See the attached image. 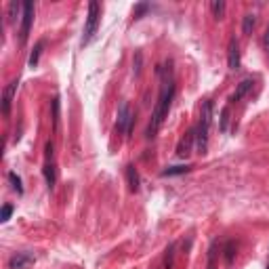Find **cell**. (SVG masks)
I'll use <instances>...</instances> for the list:
<instances>
[{
    "label": "cell",
    "instance_id": "5",
    "mask_svg": "<svg viewBox=\"0 0 269 269\" xmlns=\"http://www.w3.org/2000/svg\"><path fill=\"white\" fill-rule=\"evenodd\" d=\"M133 124H134V114L131 112L129 103L122 101L118 108V120H116V131L118 133H127V137H131L133 133Z\"/></svg>",
    "mask_w": 269,
    "mask_h": 269
},
{
    "label": "cell",
    "instance_id": "20",
    "mask_svg": "<svg viewBox=\"0 0 269 269\" xmlns=\"http://www.w3.org/2000/svg\"><path fill=\"white\" fill-rule=\"evenodd\" d=\"M255 25H257V17L255 15H244V21H242V32L248 36V34H253V30H255Z\"/></svg>",
    "mask_w": 269,
    "mask_h": 269
},
{
    "label": "cell",
    "instance_id": "25",
    "mask_svg": "<svg viewBox=\"0 0 269 269\" xmlns=\"http://www.w3.org/2000/svg\"><path fill=\"white\" fill-rule=\"evenodd\" d=\"M145 11H149V4H145V2H143V4H137V6H134V19H139Z\"/></svg>",
    "mask_w": 269,
    "mask_h": 269
},
{
    "label": "cell",
    "instance_id": "3",
    "mask_svg": "<svg viewBox=\"0 0 269 269\" xmlns=\"http://www.w3.org/2000/svg\"><path fill=\"white\" fill-rule=\"evenodd\" d=\"M99 21H101V4L99 2H89V15H86V23H84V32H82V46H89L93 42L95 34L99 30Z\"/></svg>",
    "mask_w": 269,
    "mask_h": 269
},
{
    "label": "cell",
    "instance_id": "16",
    "mask_svg": "<svg viewBox=\"0 0 269 269\" xmlns=\"http://www.w3.org/2000/svg\"><path fill=\"white\" fill-rule=\"evenodd\" d=\"M44 40H38L36 42V46H34V51L30 53V59H27V65L30 67H36L38 65V61H40V55H42V49H44Z\"/></svg>",
    "mask_w": 269,
    "mask_h": 269
},
{
    "label": "cell",
    "instance_id": "6",
    "mask_svg": "<svg viewBox=\"0 0 269 269\" xmlns=\"http://www.w3.org/2000/svg\"><path fill=\"white\" fill-rule=\"evenodd\" d=\"M34 23V2H23V15H21V27H19V42L25 44Z\"/></svg>",
    "mask_w": 269,
    "mask_h": 269
},
{
    "label": "cell",
    "instance_id": "13",
    "mask_svg": "<svg viewBox=\"0 0 269 269\" xmlns=\"http://www.w3.org/2000/svg\"><path fill=\"white\" fill-rule=\"evenodd\" d=\"M51 112H53V131L59 133V122H61V101H59V97H53Z\"/></svg>",
    "mask_w": 269,
    "mask_h": 269
},
{
    "label": "cell",
    "instance_id": "17",
    "mask_svg": "<svg viewBox=\"0 0 269 269\" xmlns=\"http://www.w3.org/2000/svg\"><path fill=\"white\" fill-rule=\"evenodd\" d=\"M229 114H232V105H225V108L221 110V118H219V131L221 133H227V129H229Z\"/></svg>",
    "mask_w": 269,
    "mask_h": 269
},
{
    "label": "cell",
    "instance_id": "1",
    "mask_svg": "<svg viewBox=\"0 0 269 269\" xmlns=\"http://www.w3.org/2000/svg\"><path fill=\"white\" fill-rule=\"evenodd\" d=\"M158 76L162 78V89L158 95V101L153 105V112H151V120H149V127H147V139H153L156 133L160 131L162 122L166 120L168 116V110H170V103L175 99V80H172V74H170V63L168 65H160L158 67Z\"/></svg>",
    "mask_w": 269,
    "mask_h": 269
},
{
    "label": "cell",
    "instance_id": "9",
    "mask_svg": "<svg viewBox=\"0 0 269 269\" xmlns=\"http://www.w3.org/2000/svg\"><path fill=\"white\" fill-rule=\"evenodd\" d=\"M196 145V131L191 129L185 133V137L179 141V145H177V156L179 158H187L189 153H191V147Z\"/></svg>",
    "mask_w": 269,
    "mask_h": 269
},
{
    "label": "cell",
    "instance_id": "8",
    "mask_svg": "<svg viewBox=\"0 0 269 269\" xmlns=\"http://www.w3.org/2000/svg\"><path fill=\"white\" fill-rule=\"evenodd\" d=\"M17 86H19V80H11L6 84V89L2 91V116H8L11 114V105H13V97L17 93Z\"/></svg>",
    "mask_w": 269,
    "mask_h": 269
},
{
    "label": "cell",
    "instance_id": "21",
    "mask_svg": "<svg viewBox=\"0 0 269 269\" xmlns=\"http://www.w3.org/2000/svg\"><path fill=\"white\" fill-rule=\"evenodd\" d=\"M175 248H177V244H170L164 251V269H172V263H175Z\"/></svg>",
    "mask_w": 269,
    "mask_h": 269
},
{
    "label": "cell",
    "instance_id": "26",
    "mask_svg": "<svg viewBox=\"0 0 269 269\" xmlns=\"http://www.w3.org/2000/svg\"><path fill=\"white\" fill-rule=\"evenodd\" d=\"M141 59H143V55L141 53H137V55H134V76H139L141 74Z\"/></svg>",
    "mask_w": 269,
    "mask_h": 269
},
{
    "label": "cell",
    "instance_id": "19",
    "mask_svg": "<svg viewBox=\"0 0 269 269\" xmlns=\"http://www.w3.org/2000/svg\"><path fill=\"white\" fill-rule=\"evenodd\" d=\"M225 8H227V4L223 2V0H215V2H210V11H213L215 19H223Z\"/></svg>",
    "mask_w": 269,
    "mask_h": 269
},
{
    "label": "cell",
    "instance_id": "23",
    "mask_svg": "<svg viewBox=\"0 0 269 269\" xmlns=\"http://www.w3.org/2000/svg\"><path fill=\"white\" fill-rule=\"evenodd\" d=\"M208 269H217V242H213L208 248Z\"/></svg>",
    "mask_w": 269,
    "mask_h": 269
},
{
    "label": "cell",
    "instance_id": "10",
    "mask_svg": "<svg viewBox=\"0 0 269 269\" xmlns=\"http://www.w3.org/2000/svg\"><path fill=\"white\" fill-rule=\"evenodd\" d=\"M34 263V255L32 253H17L8 259V269H25L27 265Z\"/></svg>",
    "mask_w": 269,
    "mask_h": 269
},
{
    "label": "cell",
    "instance_id": "14",
    "mask_svg": "<svg viewBox=\"0 0 269 269\" xmlns=\"http://www.w3.org/2000/svg\"><path fill=\"white\" fill-rule=\"evenodd\" d=\"M191 166L189 164H179V166H166L164 170L160 172V177H179V175H185L189 172Z\"/></svg>",
    "mask_w": 269,
    "mask_h": 269
},
{
    "label": "cell",
    "instance_id": "12",
    "mask_svg": "<svg viewBox=\"0 0 269 269\" xmlns=\"http://www.w3.org/2000/svg\"><path fill=\"white\" fill-rule=\"evenodd\" d=\"M124 172H127L129 189H131V191H139V189H141V179H139V172H137V168H134V164H129Z\"/></svg>",
    "mask_w": 269,
    "mask_h": 269
},
{
    "label": "cell",
    "instance_id": "11",
    "mask_svg": "<svg viewBox=\"0 0 269 269\" xmlns=\"http://www.w3.org/2000/svg\"><path fill=\"white\" fill-rule=\"evenodd\" d=\"M253 78H244L242 82H240L238 84V89L234 91V95H232V103H236V101H242L244 97H246V95L248 93H251V89H253Z\"/></svg>",
    "mask_w": 269,
    "mask_h": 269
},
{
    "label": "cell",
    "instance_id": "7",
    "mask_svg": "<svg viewBox=\"0 0 269 269\" xmlns=\"http://www.w3.org/2000/svg\"><path fill=\"white\" fill-rule=\"evenodd\" d=\"M227 65H229V70H232V72L240 70V42H238V38H229V44H227Z\"/></svg>",
    "mask_w": 269,
    "mask_h": 269
},
{
    "label": "cell",
    "instance_id": "15",
    "mask_svg": "<svg viewBox=\"0 0 269 269\" xmlns=\"http://www.w3.org/2000/svg\"><path fill=\"white\" fill-rule=\"evenodd\" d=\"M19 15H23V2H17V0H13V2H8V8H6V17L8 21H15V19Z\"/></svg>",
    "mask_w": 269,
    "mask_h": 269
},
{
    "label": "cell",
    "instance_id": "18",
    "mask_svg": "<svg viewBox=\"0 0 269 269\" xmlns=\"http://www.w3.org/2000/svg\"><path fill=\"white\" fill-rule=\"evenodd\" d=\"M6 179H8V183H11L13 191H17V194L21 196V194H23V183H21V177H19L17 172H8Z\"/></svg>",
    "mask_w": 269,
    "mask_h": 269
},
{
    "label": "cell",
    "instance_id": "22",
    "mask_svg": "<svg viewBox=\"0 0 269 269\" xmlns=\"http://www.w3.org/2000/svg\"><path fill=\"white\" fill-rule=\"evenodd\" d=\"M223 253H225V255H223V257H225V263L232 265V263H234V257H236V244H234V242H227L225 248H223Z\"/></svg>",
    "mask_w": 269,
    "mask_h": 269
},
{
    "label": "cell",
    "instance_id": "24",
    "mask_svg": "<svg viewBox=\"0 0 269 269\" xmlns=\"http://www.w3.org/2000/svg\"><path fill=\"white\" fill-rule=\"evenodd\" d=\"M11 215H13V206H11V204H4L2 210H0V221H2V223H6V221L11 219Z\"/></svg>",
    "mask_w": 269,
    "mask_h": 269
},
{
    "label": "cell",
    "instance_id": "2",
    "mask_svg": "<svg viewBox=\"0 0 269 269\" xmlns=\"http://www.w3.org/2000/svg\"><path fill=\"white\" fill-rule=\"evenodd\" d=\"M210 122H213V101H206L202 105L200 112V120L196 124V151L198 153H206L208 149V131H210Z\"/></svg>",
    "mask_w": 269,
    "mask_h": 269
},
{
    "label": "cell",
    "instance_id": "27",
    "mask_svg": "<svg viewBox=\"0 0 269 269\" xmlns=\"http://www.w3.org/2000/svg\"><path fill=\"white\" fill-rule=\"evenodd\" d=\"M267 269H269V265H267Z\"/></svg>",
    "mask_w": 269,
    "mask_h": 269
},
{
    "label": "cell",
    "instance_id": "4",
    "mask_svg": "<svg viewBox=\"0 0 269 269\" xmlns=\"http://www.w3.org/2000/svg\"><path fill=\"white\" fill-rule=\"evenodd\" d=\"M55 147L53 143L49 141L44 145V164H42V175H44V181H46V187L49 189H55V183H57V170H55Z\"/></svg>",
    "mask_w": 269,
    "mask_h": 269
}]
</instances>
